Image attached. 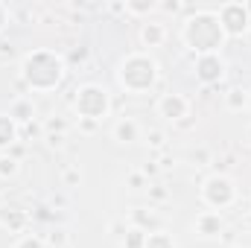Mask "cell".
I'll use <instances>...</instances> for the list:
<instances>
[{
  "label": "cell",
  "instance_id": "obj_1",
  "mask_svg": "<svg viewBox=\"0 0 251 248\" xmlns=\"http://www.w3.org/2000/svg\"><path fill=\"white\" fill-rule=\"evenodd\" d=\"M225 38L228 35L222 32L216 12H196V15H190L184 21V29H181V41L187 44L193 53H199V56L219 53Z\"/></svg>",
  "mask_w": 251,
  "mask_h": 248
},
{
  "label": "cell",
  "instance_id": "obj_2",
  "mask_svg": "<svg viewBox=\"0 0 251 248\" xmlns=\"http://www.w3.org/2000/svg\"><path fill=\"white\" fill-rule=\"evenodd\" d=\"M21 79L32 91H53L64 79V59L53 50H32L21 62Z\"/></svg>",
  "mask_w": 251,
  "mask_h": 248
},
{
  "label": "cell",
  "instance_id": "obj_3",
  "mask_svg": "<svg viewBox=\"0 0 251 248\" xmlns=\"http://www.w3.org/2000/svg\"><path fill=\"white\" fill-rule=\"evenodd\" d=\"M117 82L128 94H143L158 82V62L146 53H131L117 67Z\"/></svg>",
  "mask_w": 251,
  "mask_h": 248
},
{
  "label": "cell",
  "instance_id": "obj_4",
  "mask_svg": "<svg viewBox=\"0 0 251 248\" xmlns=\"http://www.w3.org/2000/svg\"><path fill=\"white\" fill-rule=\"evenodd\" d=\"M73 108L85 120H105L111 111V97L102 85H82L73 97Z\"/></svg>",
  "mask_w": 251,
  "mask_h": 248
},
{
  "label": "cell",
  "instance_id": "obj_5",
  "mask_svg": "<svg viewBox=\"0 0 251 248\" xmlns=\"http://www.w3.org/2000/svg\"><path fill=\"white\" fill-rule=\"evenodd\" d=\"M237 198V187L228 175H210L204 184H201V201L213 210H222V207H231Z\"/></svg>",
  "mask_w": 251,
  "mask_h": 248
},
{
  "label": "cell",
  "instance_id": "obj_6",
  "mask_svg": "<svg viewBox=\"0 0 251 248\" xmlns=\"http://www.w3.org/2000/svg\"><path fill=\"white\" fill-rule=\"evenodd\" d=\"M216 18H219L222 32L231 35V38L243 35V32L249 29V24H251V12H249L246 3H222L219 12H216Z\"/></svg>",
  "mask_w": 251,
  "mask_h": 248
},
{
  "label": "cell",
  "instance_id": "obj_7",
  "mask_svg": "<svg viewBox=\"0 0 251 248\" xmlns=\"http://www.w3.org/2000/svg\"><path fill=\"white\" fill-rule=\"evenodd\" d=\"M222 76H225V62H222L219 53H210V56H199V59H196V79H199V82L216 85Z\"/></svg>",
  "mask_w": 251,
  "mask_h": 248
},
{
  "label": "cell",
  "instance_id": "obj_8",
  "mask_svg": "<svg viewBox=\"0 0 251 248\" xmlns=\"http://www.w3.org/2000/svg\"><path fill=\"white\" fill-rule=\"evenodd\" d=\"M187 108H190V102L181 94H164V97L158 99V114L167 117V120H181V117H187Z\"/></svg>",
  "mask_w": 251,
  "mask_h": 248
},
{
  "label": "cell",
  "instance_id": "obj_9",
  "mask_svg": "<svg viewBox=\"0 0 251 248\" xmlns=\"http://www.w3.org/2000/svg\"><path fill=\"white\" fill-rule=\"evenodd\" d=\"M193 228H196V234H201V237H219V234L225 231V222H222V216H219V213L204 210V213H199V216H196Z\"/></svg>",
  "mask_w": 251,
  "mask_h": 248
},
{
  "label": "cell",
  "instance_id": "obj_10",
  "mask_svg": "<svg viewBox=\"0 0 251 248\" xmlns=\"http://www.w3.org/2000/svg\"><path fill=\"white\" fill-rule=\"evenodd\" d=\"M164 38H167L164 24H155V21L143 24V29H140V41H143L146 47H158V44H164Z\"/></svg>",
  "mask_w": 251,
  "mask_h": 248
},
{
  "label": "cell",
  "instance_id": "obj_11",
  "mask_svg": "<svg viewBox=\"0 0 251 248\" xmlns=\"http://www.w3.org/2000/svg\"><path fill=\"white\" fill-rule=\"evenodd\" d=\"M114 140L117 143H134L137 140V123L131 117H123L120 123L114 125Z\"/></svg>",
  "mask_w": 251,
  "mask_h": 248
},
{
  "label": "cell",
  "instance_id": "obj_12",
  "mask_svg": "<svg viewBox=\"0 0 251 248\" xmlns=\"http://www.w3.org/2000/svg\"><path fill=\"white\" fill-rule=\"evenodd\" d=\"M9 117H12L15 123H26V120H32V117H35V105H32V99H18V102L9 108Z\"/></svg>",
  "mask_w": 251,
  "mask_h": 248
},
{
  "label": "cell",
  "instance_id": "obj_13",
  "mask_svg": "<svg viewBox=\"0 0 251 248\" xmlns=\"http://www.w3.org/2000/svg\"><path fill=\"white\" fill-rule=\"evenodd\" d=\"M18 140V123L9 114H0V146H12Z\"/></svg>",
  "mask_w": 251,
  "mask_h": 248
},
{
  "label": "cell",
  "instance_id": "obj_14",
  "mask_svg": "<svg viewBox=\"0 0 251 248\" xmlns=\"http://www.w3.org/2000/svg\"><path fill=\"white\" fill-rule=\"evenodd\" d=\"M143 248H176V240L167 231H152V234H146Z\"/></svg>",
  "mask_w": 251,
  "mask_h": 248
},
{
  "label": "cell",
  "instance_id": "obj_15",
  "mask_svg": "<svg viewBox=\"0 0 251 248\" xmlns=\"http://www.w3.org/2000/svg\"><path fill=\"white\" fill-rule=\"evenodd\" d=\"M0 222H3V228L18 231V228L24 225V213H21L18 207H6V210H0Z\"/></svg>",
  "mask_w": 251,
  "mask_h": 248
},
{
  "label": "cell",
  "instance_id": "obj_16",
  "mask_svg": "<svg viewBox=\"0 0 251 248\" xmlns=\"http://www.w3.org/2000/svg\"><path fill=\"white\" fill-rule=\"evenodd\" d=\"M225 105H228L231 111H243V108H249V94H246V91H240V88H234V91H228Z\"/></svg>",
  "mask_w": 251,
  "mask_h": 248
},
{
  "label": "cell",
  "instance_id": "obj_17",
  "mask_svg": "<svg viewBox=\"0 0 251 248\" xmlns=\"http://www.w3.org/2000/svg\"><path fill=\"white\" fill-rule=\"evenodd\" d=\"M143 243H146V231H140V228H128L126 231V240H123L126 248H143Z\"/></svg>",
  "mask_w": 251,
  "mask_h": 248
},
{
  "label": "cell",
  "instance_id": "obj_18",
  "mask_svg": "<svg viewBox=\"0 0 251 248\" xmlns=\"http://www.w3.org/2000/svg\"><path fill=\"white\" fill-rule=\"evenodd\" d=\"M131 219L137 222L134 228H140V231H143L146 225H155V222H158V219H155V213H146V210H134V213H131Z\"/></svg>",
  "mask_w": 251,
  "mask_h": 248
},
{
  "label": "cell",
  "instance_id": "obj_19",
  "mask_svg": "<svg viewBox=\"0 0 251 248\" xmlns=\"http://www.w3.org/2000/svg\"><path fill=\"white\" fill-rule=\"evenodd\" d=\"M126 9L134 12V15H146V12L155 9V3H152V0H137V3H126Z\"/></svg>",
  "mask_w": 251,
  "mask_h": 248
},
{
  "label": "cell",
  "instance_id": "obj_20",
  "mask_svg": "<svg viewBox=\"0 0 251 248\" xmlns=\"http://www.w3.org/2000/svg\"><path fill=\"white\" fill-rule=\"evenodd\" d=\"M15 248H44V240H38V237H32V234H26V237H21Z\"/></svg>",
  "mask_w": 251,
  "mask_h": 248
},
{
  "label": "cell",
  "instance_id": "obj_21",
  "mask_svg": "<svg viewBox=\"0 0 251 248\" xmlns=\"http://www.w3.org/2000/svg\"><path fill=\"white\" fill-rule=\"evenodd\" d=\"M18 173V161L15 158H0V175L6 178V175H15Z\"/></svg>",
  "mask_w": 251,
  "mask_h": 248
},
{
  "label": "cell",
  "instance_id": "obj_22",
  "mask_svg": "<svg viewBox=\"0 0 251 248\" xmlns=\"http://www.w3.org/2000/svg\"><path fill=\"white\" fill-rule=\"evenodd\" d=\"M64 243H67V234H64V231H53V234H50V246L53 248H62Z\"/></svg>",
  "mask_w": 251,
  "mask_h": 248
},
{
  "label": "cell",
  "instance_id": "obj_23",
  "mask_svg": "<svg viewBox=\"0 0 251 248\" xmlns=\"http://www.w3.org/2000/svg\"><path fill=\"white\" fill-rule=\"evenodd\" d=\"M6 24H9V9H6V6L0 3V32L6 29Z\"/></svg>",
  "mask_w": 251,
  "mask_h": 248
},
{
  "label": "cell",
  "instance_id": "obj_24",
  "mask_svg": "<svg viewBox=\"0 0 251 248\" xmlns=\"http://www.w3.org/2000/svg\"><path fill=\"white\" fill-rule=\"evenodd\" d=\"M164 9H167V12H178V9H181V3H164Z\"/></svg>",
  "mask_w": 251,
  "mask_h": 248
},
{
  "label": "cell",
  "instance_id": "obj_25",
  "mask_svg": "<svg viewBox=\"0 0 251 248\" xmlns=\"http://www.w3.org/2000/svg\"><path fill=\"white\" fill-rule=\"evenodd\" d=\"M249 108H251V91H249Z\"/></svg>",
  "mask_w": 251,
  "mask_h": 248
},
{
  "label": "cell",
  "instance_id": "obj_26",
  "mask_svg": "<svg viewBox=\"0 0 251 248\" xmlns=\"http://www.w3.org/2000/svg\"><path fill=\"white\" fill-rule=\"evenodd\" d=\"M249 140H251V128H249Z\"/></svg>",
  "mask_w": 251,
  "mask_h": 248
},
{
  "label": "cell",
  "instance_id": "obj_27",
  "mask_svg": "<svg viewBox=\"0 0 251 248\" xmlns=\"http://www.w3.org/2000/svg\"><path fill=\"white\" fill-rule=\"evenodd\" d=\"M249 225H251V222H249Z\"/></svg>",
  "mask_w": 251,
  "mask_h": 248
}]
</instances>
